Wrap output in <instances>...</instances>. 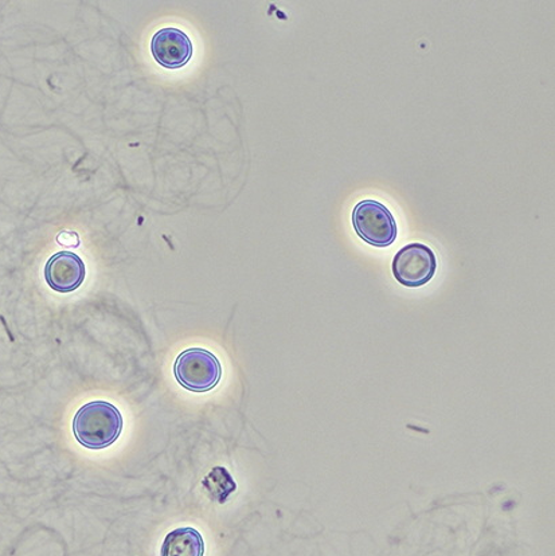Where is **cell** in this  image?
Masks as SVG:
<instances>
[{
    "label": "cell",
    "instance_id": "3957f363",
    "mask_svg": "<svg viewBox=\"0 0 555 556\" xmlns=\"http://www.w3.org/2000/svg\"><path fill=\"white\" fill-rule=\"evenodd\" d=\"M353 226L356 235L376 248L393 245L399 235L394 215L383 203L365 200L353 210Z\"/></svg>",
    "mask_w": 555,
    "mask_h": 556
},
{
    "label": "cell",
    "instance_id": "6da1fadb",
    "mask_svg": "<svg viewBox=\"0 0 555 556\" xmlns=\"http://www.w3.org/2000/svg\"><path fill=\"white\" fill-rule=\"evenodd\" d=\"M121 410L111 402H88L73 418V434L79 445L90 451L105 450L115 444L123 431Z\"/></svg>",
    "mask_w": 555,
    "mask_h": 556
},
{
    "label": "cell",
    "instance_id": "8992f818",
    "mask_svg": "<svg viewBox=\"0 0 555 556\" xmlns=\"http://www.w3.org/2000/svg\"><path fill=\"white\" fill-rule=\"evenodd\" d=\"M87 276L84 261L77 254L60 252L53 255L45 266V280L53 291L71 293L83 286Z\"/></svg>",
    "mask_w": 555,
    "mask_h": 556
},
{
    "label": "cell",
    "instance_id": "5b68a950",
    "mask_svg": "<svg viewBox=\"0 0 555 556\" xmlns=\"http://www.w3.org/2000/svg\"><path fill=\"white\" fill-rule=\"evenodd\" d=\"M151 53L166 70H180L189 64L194 48L189 36L177 27H164L151 41Z\"/></svg>",
    "mask_w": 555,
    "mask_h": 556
},
{
    "label": "cell",
    "instance_id": "7a4b0ae2",
    "mask_svg": "<svg viewBox=\"0 0 555 556\" xmlns=\"http://www.w3.org/2000/svg\"><path fill=\"white\" fill-rule=\"evenodd\" d=\"M174 376L191 393H209L223 379V366L217 356L206 349H189L174 363Z\"/></svg>",
    "mask_w": 555,
    "mask_h": 556
},
{
    "label": "cell",
    "instance_id": "277c9868",
    "mask_svg": "<svg viewBox=\"0 0 555 556\" xmlns=\"http://www.w3.org/2000/svg\"><path fill=\"white\" fill-rule=\"evenodd\" d=\"M438 269L436 254L424 243H409L395 254L392 270L396 281L406 288H420L432 280Z\"/></svg>",
    "mask_w": 555,
    "mask_h": 556
},
{
    "label": "cell",
    "instance_id": "52a82bcc",
    "mask_svg": "<svg viewBox=\"0 0 555 556\" xmlns=\"http://www.w3.org/2000/svg\"><path fill=\"white\" fill-rule=\"evenodd\" d=\"M161 556H205V541L192 527H180L164 538Z\"/></svg>",
    "mask_w": 555,
    "mask_h": 556
},
{
    "label": "cell",
    "instance_id": "9c48e42d",
    "mask_svg": "<svg viewBox=\"0 0 555 556\" xmlns=\"http://www.w3.org/2000/svg\"><path fill=\"white\" fill-rule=\"evenodd\" d=\"M56 242L62 247L77 248L79 245V238L75 231H62L56 237Z\"/></svg>",
    "mask_w": 555,
    "mask_h": 556
},
{
    "label": "cell",
    "instance_id": "ba28073f",
    "mask_svg": "<svg viewBox=\"0 0 555 556\" xmlns=\"http://www.w3.org/2000/svg\"><path fill=\"white\" fill-rule=\"evenodd\" d=\"M202 485L212 501L219 504L228 502L229 497L237 491L235 479L224 467L213 468L212 472L203 479Z\"/></svg>",
    "mask_w": 555,
    "mask_h": 556
}]
</instances>
